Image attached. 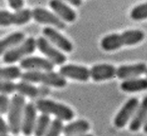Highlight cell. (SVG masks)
Here are the masks:
<instances>
[{
    "label": "cell",
    "instance_id": "cell-11",
    "mask_svg": "<svg viewBox=\"0 0 147 136\" xmlns=\"http://www.w3.org/2000/svg\"><path fill=\"white\" fill-rule=\"evenodd\" d=\"M44 36L60 50L69 53L73 50V46L69 40L54 28L48 27L42 30Z\"/></svg>",
    "mask_w": 147,
    "mask_h": 136
},
{
    "label": "cell",
    "instance_id": "cell-13",
    "mask_svg": "<svg viewBox=\"0 0 147 136\" xmlns=\"http://www.w3.org/2000/svg\"><path fill=\"white\" fill-rule=\"evenodd\" d=\"M37 110L36 104L26 105L21 125V131L26 136H30L34 133L37 120Z\"/></svg>",
    "mask_w": 147,
    "mask_h": 136
},
{
    "label": "cell",
    "instance_id": "cell-16",
    "mask_svg": "<svg viewBox=\"0 0 147 136\" xmlns=\"http://www.w3.org/2000/svg\"><path fill=\"white\" fill-rule=\"evenodd\" d=\"M49 5L56 14L64 21L73 22L76 19V12L63 1L50 0Z\"/></svg>",
    "mask_w": 147,
    "mask_h": 136
},
{
    "label": "cell",
    "instance_id": "cell-18",
    "mask_svg": "<svg viewBox=\"0 0 147 136\" xmlns=\"http://www.w3.org/2000/svg\"><path fill=\"white\" fill-rule=\"evenodd\" d=\"M90 129L89 123L85 120H78L64 126L63 133L65 135L85 136Z\"/></svg>",
    "mask_w": 147,
    "mask_h": 136
},
{
    "label": "cell",
    "instance_id": "cell-31",
    "mask_svg": "<svg viewBox=\"0 0 147 136\" xmlns=\"http://www.w3.org/2000/svg\"><path fill=\"white\" fill-rule=\"evenodd\" d=\"M64 2H66L74 7H78L82 4V0H61Z\"/></svg>",
    "mask_w": 147,
    "mask_h": 136
},
{
    "label": "cell",
    "instance_id": "cell-32",
    "mask_svg": "<svg viewBox=\"0 0 147 136\" xmlns=\"http://www.w3.org/2000/svg\"><path fill=\"white\" fill-rule=\"evenodd\" d=\"M143 128H144V132L147 133V119L146 121L144 123Z\"/></svg>",
    "mask_w": 147,
    "mask_h": 136
},
{
    "label": "cell",
    "instance_id": "cell-25",
    "mask_svg": "<svg viewBox=\"0 0 147 136\" xmlns=\"http://www.w3.org/2000/svg\"><path fill=\"white\" fill-rule=\"evenodd\" d=\"M63 121V120L58 118L54 119L50 123V126L45 136H59L61 133L63 132L64 126Z\"/></svg>",
    "mask_w": 147,
    "mask_h": 136
},
{
    "label": "cell",
    "instance_id": "cell-26",
    "mask_svg": "<svg viewBox=\"0 0 147 136\" xmlns=\"http://www.w3.org/2000/svg\"><path fill=\"white\" fill-rule=\"evenodd\" d=\"M0 91L2 94L6 95L13 93L17 91V84L10 80H2L0 83Z\"/></svg>",
    "mask_w": 147,
    "mask_h": 136
},
{
    "label": "cell",
    "instance_id": "cell-33",
    "mask_svg": "<svg viewBox=\"0 0 147 136\" xmlns=\"http://www.w3.org/2000/svg\"><path fill=\"white\" fill-rule=\"evenodd\" d=\"M146 76H147V71H146Z\"/></svg>",
    "mask_w": 147,
    "mask_h": 136
},
{
    "label": "cell",
    "instance_id": "cell-10",
    "mask_svg": "<svg viewBox=\"0 0 147 136\" xmlns=\"http://www.w3.org/2000/svg\"><path fill=\"white\" fill-rule=\"evenodd\" d=\"M55 64L51 61L38 56L27 57L21 60L20 66L21 68L29 71H53Z\"/></svg>",
    "mask_w": 147,
    "mask_h": 136
},
{
    "label": "cell",
    "instance_id": "cell-1",
    "mask_svg": "<svg viewBox=\"0 0 147 136\" xmlns=\"http://www.w3.org/2000/svg\"><path fill=\"white\" fill-rule=\"evenodd\" d=\"M144 33L141 30H127L121 34L113 33L104 37L100 46L105 51H113L123 46L136 45L144 40Z\"/></svg>",
    "mask_w": 147,
    "mask_h": 136
},
{
    "label": "cell",
    "instance_id": "cell-7",
    "mask_svg": "<svg viewBox=\"0 0 147 136\" xmlns=\"http://www.w3.org/2000/svg\"><path fill=\"white\" fill-rule=\"evenodd\" d=\"M36 42L37 48L55 64L61 65L66 61V56L52 46L46 38L39 37L36 40Z\"/></svg>",
    "mask_w": 147,
    "mask_h": 136
},
{
    "label": "cell",
    "instance_id": "cell-6",
    "mask_svg": "<svg viewBox=\"0 0 147 136\" xmlns=\"http://www.w3.org/2000/svg\"><path fill=\"white\" fill-rule=\"evenodd\" d=\"M32 17V11L28 9L18 10L14 13L3 10L0 12V24L2 27L21 25L29 22Z\"/></svg>",
    "mask_w": 147,
    "mask_h": 136
},
{
    "label": "cell",
    "instance_id": "cell-24",
    "mask_svg": "<svg viewBox=\"0 0 147 136\" xmlns=\"http://www.w3.org/2000/svg\"><path fill=\"white\" fill-rule=\"evenodd\" d=\"M131 18L134 21H141L147 19V3L141 4L134 7L131 11Z\"/></svg>",
    "mask_w": 147,
    "mask_h": 136
},
{
    "label": "cell",
    "instance_id": "cell-4",
    "mask_svg": "<svg viewBox=\"0 0 147 136\" xmlns=\"http://www.w3.org/2000/svg\"><path fill=\"white\" fill-rule=\"evenodd\" d=\"M36 106L40 112L48 115H53L64 121H70L74 117V113L69 107L53 100L40 99Z\"/></svg>",
    "mask_w": 147,
    "mask_h": 136
},
{
    "label": "cell",
    "instance_id": "cell-12",
    "mask_svg": "<svg viewBox=\"0 0 147 136\" xmlns=\"http://www.w3.org/2000/svg\"><path fill=\"white\" fill-rule=\"evenodd\" d=\"M61 76L73 80L87 81L90 78V70L86 67L74 64H67L61 66L59 69Z\"/></svg>",
    "mask_w": 147,
    "mask_h": 136
},
{
    "label": "cell",
    "instance_id": "cell-27",
    "mask_svg": "<svg viewBox=\"0 0 147 136\" xmlns=\"http://www.w3.org/2000/svg\"><path fill=\"white\" fill-rule=\"evenodd\" d=\"M11 101L6 94H2L0 96V113L1 115L7 113L10 109Z\"/></svg>",
    "mask_w": 147,
    "mask_h": 136
},
{
    "label": "cell",
    "instance_id": "cell-19",
    "mask_svg": "<svg viewBox=\"0 0 147 136\" xmlns=\"http://www.w3.org/2000/svg\"><path fill=\"white\" fill-rule=\"evenodd\" d=\"M25 39V35L21 32L12 33L1 41L0 54H4L7 51L13 49L22 43Z\"/></svg>",
    "mask_w": 147,
    "mask_h": 136
},
{
    "label": "cell",
    "instance_id": "cell-30",
    "mask_svg": "<svg viewBox=\"0 0 147 136\" xmlns=\"http://www.w3.org/2000/svg\"><path fill=\"white\" fill-rule=\"evenodd\" d=\"M47 86L44 85L42 86H40L39 88V96L44 97L47 96L50 90L49 89V88Z\"/></svg>",
    "mask_w": 147,
    "mask_h": 136
},
{
    "label": "cell",
    "instance_id": "cell-20",
    "mask_svg": "<svg viewBox=\"0 0 147 136\" xmlns=\"http://www.w3.org/2000/svg\"><path fill=\"white\" fill-rule=\"evenodd\" d=\"M121 89L124 92L134 93L147 89V79L133 78L124 80L120 85Z\"/></svg>",
    "mask_w": 147,
    "mask_h": 136
},
{
    "label": "cell",
    "instance_id": "cell-2",
    "mask_svg": "<svg viewBox=\"0 0 147 136\" xmlns=\"http://www.w3.org/2000/svg\"><path fill=\"white\" fill-rule=\"evenodd\" d=\"M21 78L30 83H42L47 86L56 88H63L67 84L65 77L53 71H28L22 73Z\"/></svg>",
    "mask_w": 147,
    "mask_h": 136
},
{
    "label": "cell",
    "instance_id": "cell-29",
    "mask_svg": "<svg viewBox=\"0 0 147 136\" xmlns=\"http://www.w3.org/2000/svg\"><path fill=\"white\" fill-rule=\"evenodd\" d=\"M10 7L18 11L22 9L24 5V0H7Z\"/></svg>",
    "mask_w": 147,
    "mask_h": 136
},
{
    "label": "cell",
    "instance_id": "cell-14",
    "mask_svg": "<svg viewBox=\"0 0 147 136\" xmlns=\"http://www.w3.org/2000/svg\"><path fill=\"white\" fill-rule=\"evenodd\" d=\"M117 69L113 65L103 63L94 66L90 70V76L96 81L110 80L116 76Z\"/></svg>",
    "mask_w": 147,
    "mask_h": 136
},
{
    "label": "cell",
    "instance_id": "cell-5",
    "mask_svg": "<svg viewBox=\"0 0 147 136\" xmlns=\"http://www.w3.org/2000/svg\"><path fill=\"white\" fill-rule=\"evenodd\" d=\"M37 48L36 40L34 38H28L19 46L7 51L3 54L4 62L11 64L22 60L25 56L34 53Z\"/></svg>",
    "mask_w": 147,
    "mask_h": 136
},
{
    "label": "cell",
    "instance_id": "cell-22",
    "mask_svg": "<svg viewBox=\"0 0 147 136\" xmlns=\"http://www.w3.org/2000/svg\"><path fill=\"white\" fill-rule=\"evenodd\" d=\"M50 123L51 121L49 115L42 113L37 119L34 130V135L37 136L46 135L50 126Z\"/></svg>",
    "mask_w": 147,
    "mask_h": 136
},
{
    "label": "cell",
    "instance_id": "cell-9",
    "mask_svg": "<svg viewBox=\"0 0 147 136\" xmlns=\"http://www.w3.org/2000/svg\"><path fill=\"white\" fill-rule=\"evenodd\" d=\"M32 14L34 20L39 23L50 25L59 30H64L66 27L64 21L56 14L44 8H35L32 11Z\"/></svg>",
    "mask_w": 147,
    "mask_h": 136
},
{
    "label": "cell",
    "instance_id": "cell-8",
    "mask_svg": "<svg viewBox=\"0 0 147 136\" xmlns=\"http://www.w3.org/2000/svg\"><path fill=\"white\" fill-rule=\"evenodd\" d=\"M139 105V100L137 98H132L124 105L114 120L115 126L122 128L132 119Z\"/></svg>",
    "mask_w": 147,
    "mask_h": 136
},
{
    "label": "cell",
    "instance_id": "cell-3",
    "mask_svg": "<svg viewBox=\"0 0 147 136\" xmlns=\"http://www.w3.org/2000/svg\"><path fill=\"white\" fill-rule=\"evenodd\" d=\"M26 106L24 96L19 93L15 94L11 100L8 114V124L11 133L17 135L21 131V125Z\"/></svg>",
    "mask_w": 147,
    "mask_h": 136
},
{
    "label": "cell",
    "instance_id": "cell-17",
    "mask_svg": "<svg viewBox=\"0 0 147 136\" xmlns=\"http://www.w3.org/2000/svg\"><path fill=\"white\" fill-rule=\"evenodd\" d=\"M147 119V96H145L132 117L129 125L131 131H137Z\"/></svg>",
    "mask_w": 147,
    "mask_h": 136
},
{
    "label": "cell",
    "instance_id": "cell-28",
    "mask_svg": "<svg viewBox=\"0 0 147 136\" xmlns=\"http://www.w3.org/2000/svg\"><path fill=\"white\" fill-rule=\"evenodd\" d=\"M11 132L9 124L3 119L2 117L0 118V135L1 136H7L9 133Z\"/></svg>",
    "mask_w": 147,
    "mask_h": 136
},
{
    "label": "cell",
    "instance_id": "cell-15",
    "mask_svg": "<svg viewBox=\"0 0 147 136\" xmlns=\"http://www.w3.org/2000/svg\"><path fill=\"white\" fill-rule=\"evenodd\" d=\"M147 65L144 63H137L129 66H122L117 69L116 76L121 80H127L138 78L146 73Z\"/></svg>",
    "mask_w": 147,
    "mask_h": 136
},
{
    "label": "cell",
    "instance_id": "cell-23",
    "mask_svg": "<svg viewBox=\"0 0 147 136\" xmlns=\"http://www.w3.org/2000/svg\"><path fill=\"white\" fill-rule=\"evenodd\" d=\"M21 70L17 66H11L1 68V79L3 80H12L17 79L22 76Z\"/></svg>",
    "mask_w": 147,
    "mask_h": 136
},
{
    "label": "cell",
    "instance_id": "cell-21",
    "mask_svg": "<svg viewBox=\"0 0 147 136\" xmlns=\"http://www.w3.org/2000/svg\"><path fill=\"white\" fill-rule=\"evenodd\" d=\"M17 91L24 96L36 98L39 96V88L32 84L30 82L22 81L17 84Z\"/></svg>",
    "mask_w": 147,
    "mask_h": 136
}]
</instances>
